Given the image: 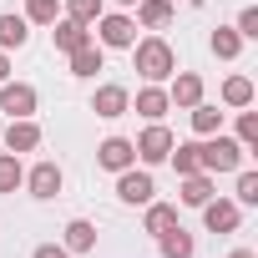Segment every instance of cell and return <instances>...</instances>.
I'll return each mask as SVG.
<instances>
[{
  "label": "cell",
  "instance_id": "cell-1",
  "mask_svg": "<svg viewBox=\"0 0 258 258\" xmlns=\"http://www.w3.org/2000/svg\"><path fill=\"white\" fill-rule=\"evenodd\" d=\"M132 66H137V76H142V81L162 86V81H172L177 56H172V46H167L162 36H147V41H132Z\"/></svg>",
  "mask_w": 258,
  "mask_h": 258
},
{
  "label": "cell",
  "instance_id": "cell-2",
  "mask_svg": "<svg viewBox=\"0 0 258 258\" xmlns=\"http://www.w3.org/2000/svg\"><path fill=\"white\" fill-rule=\"evenodd\" d=\"M198 157H203V172H238L243 167V147H238V137H223V132H213V137H198Z\"/></svg>",
  "mask_w": 258,
  "mask_h": 258
},
{
  "label": "cell",
  "instance_id": "cell-3",
  "mask_svg": "<svg viewBox=\"0 0 258 258\" xmlns=\"http://www.w3.org/2000/svg\"><path fill=\"white\" fill-rule=\"evenodd\" d=\"M132 41H137V21L132 16H96V46H111V51H132Z\"/></svg>",
  "mask_w": 258,
  "mask_h": 258
},
{
  "label": "cell",
  "instance_id": "cell-4",
  "mask_svg": "<svg viewBox=\"0 0 258 258\" xmlns=\"http://www.w3.org/2000/svg\"><path fill=\"white\" fill-rule=\"evenodd\" d=\"M152 192H157V182H152V172L147 167H126V172H116V198L121 203H132V208H147L152 203Z\"/></svg>",
  "mask_w": 258,
  "mask_h": 258
},
{
  "label": "cell",
  "instance_id": "cell-5",
  "mask_svg": "<svg viewBox=\"0 0 258 258\" xmlns=\"http://www.w3.org/2000/svg\"><path fill=\"white\" fill-rule=\"evenodd\" d=\"M0 111L11 121L16 116H36V86L31 81H0Z\"/></svg>",
  "mask_w": 258,
  "mask_h": 258
},
{
  "label": "cell",
  "instance_id": "cell-6",
  "mask_svg": "<svg viewBox=\"0 0 258 258\" xmlns=\"http://www.w3.org/2000/svg\"><path fill=\"white\" fill-rule=\"evenodd\" d=\"M203 223H208V233H238L243 208H238L233 198H208V203H203Z\"/></svg>",
  "mask_w": 258,
  "mask_h": 258
},
{
  "label": "cell",
  "instance_id": "cell-7",
  "mask_svg": "<svg viewBox=\"0 0 258 258\" xmlns=\"http://www.w3.org/2000/svg\"><path fill=\"white\" fill-rule=\"evenodd\" d=\"M132 147H137V157H142L147 167H157V162H167V152H172V132H167L162 121H152V126H147V132H142Z\"/></svg>",
  "mask_w": 258,
  "mask_h": 258
},
{
  "label": "cell",
  "instance_id": "cell-8",
  "mask_svg": "<svg viewBox=\"0 0 258 258\" xmlns=\"http://www.w3.org/2000/svg\"><path fill=\"white\" fill-rule=\"evenodd\" d=\"M61 182H66V177H61V167H56V162H36V167L26 172V182H21V187H26L31 198H41V203H51V198L61 192Z\"/></svg>",
  "mask_w": 258,
  "mask_h": 258
},
{
  "label": "cell",
  "instance_id": "cell-9",
  "mask_svg": "<svg viewBox=\"0 0 258 258\" xmlns=\"http://www.w3.org/2000/svg\"><path fill=\"white\" fill-rule=\"evenodd\" d=\"M91 111L96 116H106V121H116V116H126V111H132V91H126V86H96V96H91Z\"/></svg>",
  "mask_w": 258,
  "mask_h": 258
},
{
  "label": "cell",
  "instance_id": "cell-10",
  "mask_svg": "<svg viewBox=\"0 0 258 258\" xmlns=\"http://www.w3.org/2000/svg\"><path fill=\"white\" fill-rule=\"evenodd\" d=\"M167 101H172L177 111H192V106L203 101V76H198V71H172V86H167Z\"/></svg>",
  "mask_w": 258,
  "mask_h": 258
},
{
  "label": "cell",
  "instance_id": "cell-11",
  "mask_svg": "<svg viewBox=\"0 0 258 258\" xmlns=\"http://www.w3.org/2000/svg\"><path fill=\"white\" fill-rule=\"evenodd\" d=\"M132 162H137V147L126 142V137H106L96 147V167H106V172H126Z\"/></svg>",
  "mask_w": 258,
  "mask_h": 258
},
{
  "label": "cell",
  "instance_id": "cell-12",
  "mask_svg": "<svg viewBox=\"0 0 258 258\" xmlns=\"http://www.w3.org/2000/svg\"><path fill=\"white\" fill-rule=\"evenodd\" d=\"M36 147H41V126H36L31 116H16V121L6 126V152L21 157V152H36Z\"/></svg>",
  "mask_w": 258,
  "mask_h": 258
},
{
  "label": "cell",
  "instance_id": "cell-13",
  "mask_svg": "<svg viewBox=\"0 0 258 258\" xmlns=\"http://www.w3.org/2000/svg\"><path fill=\"white\" fill-rule=\"evenodd\" d=\"M51 36H56V51H76V46H86L91 41V26H81V21H71V16H56L51 21Z\"/></svg>",
  "mask_w": 258,
  "mask_h": 258
},
{
  "label": "cell",
  "instance_id": "cell-14",
  "mask_svg": "<svg viewBox=\"0 0 258 258\" xmlns=\"http://www.w3.org/2000/svg\"><path fill=\"white\" fill-rule=\"evenodd\" d=\"M132 111H137V116H147V121H162V116L172 111V101H167V86H152V81H147V86L137 91Z\"/></svg>",
  "mask_w": 258,
  "mask_h": 258
},
{
  "label": "cell",
  "instance_id": "cell-15",
  "mask_svg": "<svg viewBox=\"0 0 258 258\" xmlns=\"http://www.w3.org/2000/svg\"><path fill=\"white\" fill-rule=\"evenodd\" d=\"M61 248H66V253H91V248H96V223H86V218H71V223H66V238H61Z\"/></svg>",
  "mask_w": 258,
  "mask_h": 258
},
{
  "label": "cell",
  "instance_id": "cell-16",
  "mask_svg": "<svg viewBox=\"0 0 258 258\" xmlns=\"http://www.w3.org/2000/svg\"><path fill=\"white\" fill-rule=\"evenodd\" d=\"M157 248H162V258H192L198 253V243H192V233L177 223V228H167L162 238H157Z\"/></svg>",
  "mask_w": 258,
  "mask_h": 258
},
{
  "label": "cell",
  "instance_id": "cell-17",
  "mask_svg": "<svg viewBox=\"0 0 258 258\" xmlns=\"http://www.w3.org/2000/svg\"><path fill=\"white\" fill-rule=\"evenodd\" d=\"M31 41V21L26 16H0V51H21Z\"/></svg>",
  "mask_w": 258,
  "mask_h": 258
},
{
  "label": "cell",
  "instance_id": "cell-18",
  "mask_svg": "<svg viewBox=\"0 0 258 258\" xmlns=\"http://www.w3.org/2000/svg\"><path fill=\"white\" fill-rule=\"evenodd\" d=\"M142 228H147L152 238H162L167 228H177V208H172V203H157V198H152V203H147V218H142Z\"/></svg>",
  "mask_w": 258,
  "mask_h": 258
},
{
  "label": "cell",
  "instance_id": "cell-19",
  "mask_svg": "<svg viewBox=\"0 0 258 258\" xmlns=\"http://www.w3.org/2000/svg\"><path fill=\"white\" fill-rule=\"evenodd\" d=\"M167 21H172V0H137V26L162 31Z\"/></svg>",
  "mask_w": 258,
  "mask_h": 258
},
{
  "label": "cell",
  "instance_id": "cell-20",
  "mask_svg": "<svg viewBox=\"0 0 258 258\" xmlns=\"http://www.w3.org/2000/svg\"><path fill=\"white\" fill-rule=\"evenodd\" d=\"M167 162L177 167V177H192V172H203V157H198V142H172Z\"/></svg>",
  "mask_w": 258,
  "mask_h": 258
},
{
  "label": "cell",
  "instance_id": "cell-21",
  "mask_svg": "<svg viewBox=\"0 0 258 258\" xmlns=\"http://www.w3.org/2000/svg\"><path fill=\"white\" fill-rule=\"evenodd\" d=\"M208 46H213V56H218V61H238V51H243V36H238L233 26H218Z\"/></svg>",
  "mask_w": 258,
  "mask_h": 258
},
{
  "label": "cell",
  "instance_id": "cell-22",
  "mask_svg": "<svg viewBox=\"0 0 258 258\" xmlns=\"http://www.w3.org/2000/svg\"><path fill=\"white\" fill-rule=\"evenodd\" d=\"M96 71H101V46H96V41L76 46V51H71V76H96Z\"/></svg>",
  "mask_w": 258,
  "mask_h": 258
},
{
  "label": "cell",
  "instance_id": "cell-23",
  "mask_svg": "<svg viewBox=\"0 0 258 258\" xmlns=\"http://www.w3.org/2000/svg\"><path fill=\"white\" fill-rule=\"evenodd\" d=\"M223 106H233V111L253 106V81H248V76H228V81H223Z\"/></svg>",
  "mask_w": 258,
  "mask_h": 258
},
{
  "label": "cell",
  "instance_id": "cell-24",
  "mask_svg": "<svg viewBox=\"0 0 258 258\" xmlns=\"http://www.w3.org/2000/svg\"><path fill=\"white\" fill-rule=\"evenodd\" d=\"M213 198V172H192V177H182V203L187 208H203Z\"/></svg>",
  "mask_w": 258,
  "mask_h": 258
},
{
  "label": "cell",
  "instance_id": "cell-25",
  "mask_svg": "<svg viewBox=\"0 0 258 258\" xmlns=\"http://www.w3.org/2000/svg\"><path fill=\"white\" fill-rule=\"evenodd\" d=\"M187 116H192V132H198V137H213V132H223V111H218V106H208V101H198Z\"/></svg>",
  "mask_w": 258,
  "mask_h": 258
},
{
  "label": "cell",
  "instance_id": "cell-26",
  "mask_svg": "<svg viewBox=\"0 0 258 258\" xmlns=\"http://www.w3.org/2000/svg\"><path fill=\"white\" fill-rule=\"evenodd\" d=\"M26 182V167H21V157L16 152H0V192H16Z\"/></svg>",
  "mask_w": 258,
  "mask_h": 258
},
{
  "label": "cell",
  "instance_id": "cell-27",
  "mask_svg": "<svg viewBox=\"0 0 258 258\" xmlns=\"http://www.w3.org/2000/svg\"><path fill=\"white\" fill-rule=\"evenodd\" d=\"M61 16V0H26V21L31 26H51Z\"/></svg>",
  "mask_w": 258,
  "mask_h": 258
},
{
  "label": "cell",
  "instance_id": "cell-28",
  "mask_svg": "<svg viewBox=\"0 0 258 258\" xmlns=\"http://www.w3.org/2000/svg\"><path fill=\"white\" fill-rule=\"evenodd\" d=\"M238 147H243V152L258 147V111H248V106L238 111Z\"/></svg>",
  "mask_w": 258,
  "mask_h": 258
},
{
  "label": "cell",
  "instance_id": "cell-29",
  "mask_svg": "<svg viewBox=\"0 0 258 258\" xmlns=\"http://www.w3.org/2000/svg\"><path fill=\"white\" fill-rule=\"evenodd\" d=\"M233 203H238V208H253V203H258V172L238 167V192H233Z\"/></svg>",
  "mask_w": 258,
  "mask_h": 258
},
{
  "label": "cell",
  "instance_id": "cell-30",
  "mask_svg": "<svg viewBox=\"0 0 258 258\" xmlns=\"http://www.w3.org/2000/svg\"><path fill=\"white\" fill-rule=\"evenodd\" d=\"M66 16H71V21H81V26H96L101 0H66Z\"/></svg>",
  "mask_w": 258,
  "mask_h": 258
},
{
  "label": "cell",
  "instance_id": "cell-31",
  "mask_svg": "<svg viewBox=\"0 0 258 258\" xmlns=\"http://www.w3.org/2000/svg\"><path fill=\"white\" fill-rule=\"evenodd\" d=\"M243 41H253L258 36V6H243V16H238V26H233Z\"/></svg>",
  "mask_w": 258,
  "mask_h": 258
},
{
  "label": "cell",
  "instance_id": "cell-32",
  "mask_svg": "<svg viewBox=\"0 0 258 258\" xmlns=\"http://www.w3.org/2000/svg\"><path fill=\"white\" fill-rule=\"evenodd\" d=\"M31 258H71V253H66V248H61V243H41V248H36V253H31Z\"/></svg>",
  "mask_w": 258,
  "mask_h": 258
},
{
  "label": "cell",
  "instance_id": "cell-33",
  "mask_svg": "<svg viewBox=\"0 0 258 258\" xmlns=\"http://www.w3.org/2000/svg\"><path fill=\"white\" fill-rule=\"evenodd\" d=\"M0 81H11V56L0 51Z\"/></svg>",
  "mask_w": 258,
  "mask_h": 258
},
{
  "label": "cell",
  "instance_id": "cell-34",
  "mask_svg": "<svg viewBox=\"0 0 258 258\" xmlns=\"http://www.w3.org/2000/svg\"><path fill=\"white\" fill-rule=\"evenodd\" d=\"M228 258H258V253H253V248H233Z\"/></svg>",
  "mask_w": 258,
  "mask_h": 258
},
{
  "label": "cell",
  "instance_id": "cell-35",
  "mask_svg": "<svg viewBox=\"0 0 258 258\" xmlns=\"http://www.w3.org/2000/svg\"><path fill=\"white\" fill-rule=\"evenodd\" d=\"M116 6H121V11H132V6H137V0H116Z\"/></svg>",
  "mask_w": 258,
  "mask_h": 258
}]
</instances>
